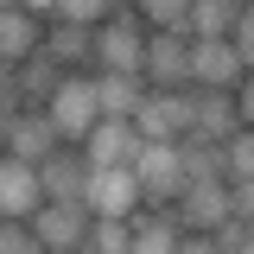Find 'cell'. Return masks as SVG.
Returning a JSON list of instances; mask_svg holds the SVG:
<instances>
[{
    "label": "cell",
    "instance_id": "1",
    "mask_svg": "<svg viewBox=\"0 0 254 254\" xmlns=\"http://www.w3.org/2000/svg\"><path fill=\"white\" fill-rule=\"evenodd\" d=\"M95 76H146V32L133 6H115V19L95 32Z\"/></svg>",
    "mask_w": 254,
    "mask_h": 254
},
{
    "label": "cell",
    "instance_id": "2",
    "mask_svg": "<svg viewBox=\"0 0 254 254\" xmlns=\"http://www.w3.org/2000/svg\"><path fill=\"white\" fill-rule=\"evenodd\" d=\"M45 115L58 127V140L70 153H83L89 146V133L102 127V102H95V76H64V89L45 102Z\"/></svg>",
    "mask_w": 254,
    "mask_h": 254
},
{
    "label": "cell",
    "instance_id": "3",
    "mask_svg": "<svg viewBox=\"0 0 254 254\" xmlns=\"http://www.w3.org/2000/svg\"><path fill=\"white\" fill-rule=\"evenodd\" d=\"M133 133L146 140V146H178L197 133V89H178V95H146L140 102V115H133Z\"/></svg>",
    "mask_w": 254,
    "mask_h": 254
},
{
    "label": "cell",
    "instance_id": "4",
    "mask_svg": "<svg viewBox=\"0 0 254 254\" xmlns=\"http://www.w3.org/2000/svg\"><path fill=\"white\" fill-rule=\"evenodd\" d=\"M140 178H133V165H108V172H95L89 178V197H83V210L95 222H133L140 216Z\"/></svg>",
    "mask_w": 254,
    "mask_h": 254
},
{
    "label": "cell",
    "instance_id": "5",
    "mask_svg": "<svg viewBox=\"0 0 254 254\" xmlns=\"http://www.w3.org/2000/svg\"><path fill=\"white\" fill-rule=\"evenodd\" d=\"M242 83H248V70L235 58V45H203V38H190V89L235 95Z\"/></svg>",
    "mask_w": 254,
    "mask_h": 254
},
{
    "label": "cell",
    "instance_id": "6",
    "mask_svg": "<svg viewBox=\"0 0 254 254\" xmlns=\"http://www.w3.org/2000/svg\"><path fill=\"white\" fill-rule=\"evenodd\" d=\"M45 210V185H38V165L0 153V222H32Z\"/></svg>",
    "mask_w": 254,
    "mask_h": 254
},
{
    "label": "cell",
    "instance_id": "7",
    "mask_svg": "<svg viewBox=\"0 0 254 254\" xmlns=\"http://www.w3.org/2000/svg\"><path fill=\"white\" fill-rule=\"evenodd\" d=\"M133 178H140V197H146V203H178V197L190 190L185 165H178V146H140Z\"/></svg>",
    "mask_w": 254,
    "mask_h": 254
},
{
    "label": "cell",
    "instance_id": "8",
    "mask_svg": "<svg viewBox=\"0 0 254 254\" xmlns=\"http://www.w3.org/2000/svg\"><path fill=\"white\" fill-rule=\"evenodd\" d=\"M89 229H95V216L83 203H45V210L32 216V235L45 242V254H76L89 242Z\"/></svg>",
    "mask_w": 254,
    "mask_h": 254
},
{
    "label": "cell",
    "instance_id": "9",
    "mask_svg": "<svg viewBox=\"0 0 254 254\" xmlns=\"http://www.w3.org/2000/svg\"><path fill=\"white\" fill-rule=\"evenodd\" d=\"M58 153H64V140H58V127H51V115L45 108H19V121L6 133V159L45 165V159H58Z\"/></svg>",
    "mask_w": 254,
    "mask_h": 254
},
{
    "label": "cell",
    "instance_id": "10",
    "mask_svg": "<svg viewBox=\"0 0 254 254\" xmlns=\"http://www.w3.org/2000/svg\"><path fill=\"white\" fill-rule=\"evenodd\" d=\"M89 178H95V165H89L83 153H70V146H64L58 159H45V165H38L45 203H83V197H89Z\"/></svg>",
    "mask_w": 254,
    "mask_h": 254
},
{
    "label": "cell",
    "instance_id": "11",
    "mask_svg": "<svg viewBox=\"0 0 254 254\" xmlns=\"http://www.w3.org/2000/svg\"><path fill=\"white\" fill-rule=\"evenodd\" d=\"M146 89H159V95L190 89V45L185 38H146Z\"/></svg>",
    "mask_w": 254,
    "mask_h": 254
},
{
    "label": "cell",
    "instance_id": "12",
    "mask_svg": "<svg viewBox=\"0 0 254 254\" xmlns=\"http://www.w3.org/2000/svg\"><path fill=\"white\" fill-rule=\"evenodd\" d=\"M222 222H229V178L190 185L185 197H178V229H190V235H210V229H222Z\"/></svg>",
    "mask_w": 254,
    "mask_h": 254
},
{
    "label": "cell",
    "instance_id": "13",
    "mask_svg": "<svg viewBox=\"0 0 254 254\" xmlns=\"http://www.w3.org/2000/svg\"><path fill=\"white\" fill-rule=\"evenodd\" d=\"M140 146H146V140L133 133V121H102V127L89 133L83 159H89L95 172H108V165H133V159H140Z\"/></svg>",
    "mask_w": 254,
    "mask_h": 254
},
{
    "label": "cell",
    "instance_id": "14",
    "mask_svg": "<svg viewBox=\"0 0 254 254\" xmlns=\"http://www.w3.org/2000/svg\"><path fill=\"white\" fill-rule=\"evenodd\" d=\"M45 58L58 64L64 76H83L95 64V32H83V26H51L45 32Z\"/></svg>",
    "mask_w": 254,
    "mask_h": 254
},
{
    "label": "cell",
    "instance_id": "15",
    "mask_svg": "<svg viewBox=\"0 0 254 254\" xmlns=\"http://www.w3.org/2000/svg\"><path fill=\"white\" fill-rule=\"evenodd\" d=\"M235 133H242V108H235V95H210V89H197V140L229 146Z\"/></svg>",
    "mask_w": 254,
    "mask_h": 254
},
{
    "label": "cell",
    "instance_id": "16",
    "mask_svg": "<svg viewBox=\"0 0 254 254\" xmlns=\"http://www.w3.org/2000/svg\"><path fill=\"white\" fill-rule=\"evenodd\" d=\"M146 76H95V102H102V121H133L140 102H146Z\"/></svg>",
    "mask_w": 254,
    "mask_h": 254
},
{
    "label": "cell",
    "instance_id": "17",
    "mask_svg": "<svg viewBox=\"0 0 254 254\" xmlns=\"http://www.w3.org/2000/svg\"><path fill=\"white\" fill-rule=\"evenodd\" d=\"M242 26V6L235 0H190V38H203V45H229Z\"/></svg>",
    "mask_w": 254,
    "mask_h": 254
},
{
    "label": "cell",
    "instance_id": "18",
    "mask_svg": "<svg viewBox=\"0 0 254 254\" xmlns=\"http://www.w3.org/2000/svg\"><path fill=\"white\" fill-rule=\"evenodd\" d=\"M38 45H45V38H38V26H32L26 6H0V64H13V70H19Z\"/></svg>",
    "mask_w": 254,
    "mask_h": 254
},
{
    "label": "cell",
    "instance_id": "19",
    "mask_svg": "<svg viewBox=\"0 0 254 254\" xmlns=\"http://www.w3.org/2000/svg\"><path fill=\"white\" fill-rule=\"evenodd\" d=\"M58 89H64V70H58L51 58H45V45H38V51H32V58L19 64V95H26V108H32V102L45 108V102H51Z\"/></svg>",
    "mask_w": 254,
    "mask_h": 254
},
{
    "label": "cell",
    "instance_id": "20",
    "mask_svg": "<svg viewBox=\"0 0 254 254\" xmlns=\"http://www.w3.org/2000/svg\"><path fill=\"white\" fill-rule=\"evenodd\" d=\"M178 216H133V248L127 254H178Z\"/></svg>",
    "mask_w": 254,
    "mask_h": 254
},
{
    "label": "cell",
    "instance_id": "21",
    "mask_svg": "<svg viewBox=\"0 0 254 254\" xmlns=\"http://www.w3.org/2000/svg\"><path fill=\"white\" fill-rule=\"evenodd\" d=\"M178 165H185V185H210V178H222V146H210V140H178Z\"/></svg>",
    "mask_w": 254,
    "mask_h": 254
},
{
    "label": "cell",
    "instance_id": "22",
    "mask_svg": "<svg viewBox=\"0 0 254 254\" xmlns=\"http://www.w3.org/2000/svg\"><path fill=\"white\" fill-rule=\"evenodd\" d=\"M222 178H229V185H254V127H242V133L222 146Z\"/></svg>",
    "mask_w": 254,
    "mask_h": 254
},
{
    "label": "cell",
    "instance_id": "23",
    "mask_svg": "<svg viewBox=\"0 0 254 254\" xmlns=\"http://www.w3.org/2000/svg\"><path fill=\"white\" fill-rule=\"evenodd\" d=\"M140 19H153L159 38H190V0H153L140 6Z\"/></svg>",
    "mask_w": 254,
    "mask_h": 254
},
{
    "label": "cell",
    "instance_id": "24",
    "mask_svg": "<svg viewBox=\"0 0 254 254\" xmlns=\"http://www.w3.org/2000/svg\"><path fill=\"white\" fill-rule=\"evenodd\" d=\"M127 248H133V222H95L76 254H127Z\"/></svg>",
    "mask_w": 254,
    "mask_h": 254
},
{
    "label": "cell",
    "instance_id": "25",
    "mask_svg": "<svg viewBox=\"0 0 254 254\" xmlns=\"http://www.w3.org/2000/svg\"><path fill=\"white\" fill-rule=\"evenodd\" d=\"M102 19H115V6H102V0H64V6H58V26L102 32Z\"/></svg>",
    "mask_w": 254,
    "mask_h": 254
},
{
    "label": "cell",
    "instance_id": "26",
    "mask_svg": "<svg viewBox=\"0 0 254 254\" xmlns=\"http://www.w3.org/2000/svg\"><path fill=\"white\" fill-rule=\"evenodd\" d=\"M0 254H45V242L32 235V222H0Z\"/></svg>",
    "mask_w": 254,
    "mask_h": 254
},
{
    "label": "cell",
    "instance_id": "27",
    "mask_svg": "<svg viewBox=\"0 0 254 254\" xmlns=\"http://www.w3.org/2000/svg\"><path fill=\"white\" fill-rule=\"evenodd\" d=\"M210 248L216 254H248V222H222V229H210Z\"/></svg>",
    "mask_w": 254,
    "mask_h": 254
},
{
    "label": "cell",
    "instance_id": "28",
    "mask_svg": "<svg viewBox=\"0 0 254 254\" xmlns=\"http://www.w3.org/2000/svg\"><path fill=\"white\" fill-rule=\"evenodd\" d=\"M229 45H235V58H242V70L254 76V6H242V26H235V38H229Z\"/></svg>",
    "mask_w": 254,
    "mask_h": 254
},
{
    "label": "cell",
    "instance_id": "29",
    "mask_svg": "<svg viewBox=\"0 0 254 254\" xmlns=\"http://www.w3.org/2000/svg\"><path fill=\"white\" fill-rule=\"evenodd\" d=\"M19 108H26V95H19V70L0 64V115H19Z\"/></svg>",
    "mask_w": 254,
    "mask_h": 254
},
{
    "label": "cell",
    "instance_id": "30",
    "mask_svg": "<svg viewBox=\"0 0 254 254\" xmlns=\"http://www.w3.org/2000/svg\"><path fill=\"white\" fill-rule=\"evenodd\" d=\"M229 216L254 229V185H229Z\"/></svg>",
    "mask_w": 254,
    "mask_h": 254
},
{
    "label": "cell",
    "instance_id": "31",
    "mask_svg": "<svg viewBox=\"0 0 254 254\" xmlns=\"http://www.w3.org/2000/svg\"><path fill=\"white\" fill-rule=\"evenodd\" d=\"M235 108H242V127H254V76L235 89Z\"/></svg>",
    "mask_w": 254,
    "mask_h": 254
},
{
    "label": "cell",
    "instance_id": "32",
    "mask_svg": "<svg viewBox=\"0 0 254 254\" xmlns=\"http://www.w3.org/2000/svg\"><path fill=\"white\" fill-rule=\"evenodd\" d=\"M178 254H216V248H210V235H178Z\"/></svg>",
    "mask_w": 254,
    "mask_h": 254
},
{
    "label": "cell",
    "instance_id": "33",
    "mask_svg": "<svg viewBox=\"0 0 254 254\" xmlns=\"http://www.w3.org/2000/svg\"><path fill=\"white\" fill-rule=\"evenodd\" d=\"M248 254H254V229H248Z\"/></svg>",
    "mask_w": 254,
    "mask_h": 254
}]
</instances>
